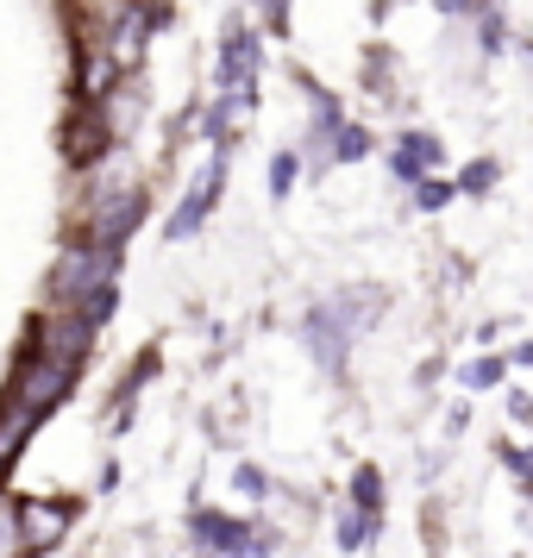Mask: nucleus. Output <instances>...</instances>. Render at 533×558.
Wrapping results in <instances>:
<instances>
[{"label": "nucleus", "mask_w": 533, "mask_h": 558, "mask_svg": "<svg viewBox=\"0 0 533 558\" xmlns=\"http://www.w3.org/2000/svg\"><path fill=\"white\" fill-rule=\"evenodd\" d=\"M113 257H120V245H76V252H63V264H57V277H51V289H57V302L63 307H82V295H95L101 282H113Z\"/></svg>", "instance_id": "nucleus-1"}, {"label": "nucleus", "mask_w": 533, "mask_h": 558, "mask_svg": "<svg viewBox=\"0 0 533 558\" xmlns=\"http://www.w3.org/2000/svg\"><path fill=\"white\" fill-rule=\"evenodd\" d=\"M157 20H163V13H157V7H145V0H126V13L113 20V32H107V63H113L120 76L145 63V45H152Z\"/></svg>", "instance_id": "nucleus-2"}, {"label": "nucleus", "mask_w": 533, "mask_h": 558, "mask_svg": "<svg viewBox=\"0 0 533 558\" xmlns=\"http://www.w3.org/2000/svg\"><path fill=\"white\" fill-rule=\"evenodd\" d=\"M70 377H76V364H70V357H45V352H38V364H32L26 377H20V389H13V408H26L32 421H38L45 408L63 402Z\"/></svg>", "instance_id": "nucleus-3"}, {"label": "nucleus", "mask_w": 533, "mask_h": 558, "mask_svg": "<svg viewBox=\"0 0 533 558\" xmlns=\"http://www.w3.org/2000/svg\"><path fill=\"white\" fill-rule=\"evenodd\" d=\"M364 314H371V302H352V307H314V314H307V339H314V357L339 371V364H346V345H352L346 332H352V320H364Z\"/></svg>", "instance_id": "nucleus-4"}, {"label": "nucleus", "mask_w": 533, "mask_h": 558, "mask_svg": "<svg viewBox=\"0 0 533 558\" xmlns=\"http://www.w3.org/2000/svg\"><path fill=\"white\" fill-rule=\"evenodd\" d=\"M257 82V38L245 32V20L227 26V45H220V88L227 95H252Z\"/></svg>", "instance_id": "nucleus-5"}, {"label": "nucleus", "mask_w": 533, "mask_h": 558, "mask_svg": "<svg viewBox=\"0 0 533 558\" xmlns=\"http://www.w3.org/2000/svg\"><path fill=\"white\" fill-rule=\"evenodd\" d=\"M13 527H20V539H26V546H38V553H45V546H57V539L70 533V502H45V496H38V502H20Z\"/></svg>", "instance_id": "nucleus-6"}, {"label": "nucleus", "mask_w": 533, "mask_h": 558, "mask_svg": "<svg viewBox=\"0 0 533 558\" xmlns=\"http://www.w3.org/2000/svg\"><path fill=\"white\" fill-rule=\"evenodd\" d=\"M107 145H113V126H107L101 113H82V120H70V132H63V151L76 157V163H101Z\"/></svg>", "instance_id": "nucleus-7"}, {"label": "nucleus", "mask_w": 533, "mask_h": 558, "mask_svg": "<svg viewBox=\"0 0 533 558\" xmlns=\"http://www.w3.org/2000/svg\"><path fill=\"white\" fill-rule=\"evenodd\" d=\"M214 195H220V157H214V163L202 170L195 195H189V202L177 207V220H170V239H189V232L202 227V220H207V207H214Z\"/></svg>", "instance_id": "nucleus-8"}, {"label": "nucleus", "mask_w": 533, "mask_h": 558, "mask_svg": "<svg viewBox=\"0 0 533 558\" xmlns=\"http://www.w3.org/2000/svg\"><path fill=\"white\" fill-rule=\"evenodd\" d=\"M88 320H82V314H70V320H51V327H45V357H70V364H76L82 352H88Z\"/></svg>", "instance_id": "nucleus-9"}, {"label": "nucleus", "mask_w": 533, "mask_h": 558, "mask_svg": "<svg viewBox=\"0 0 533 558\" xmlns=\"http://www.w3.org/2000/svg\"><path fill=\"white\" fill-rule=\"evenodd\" d=\"M427 163H439V138H427V132H408L402 145H396V177H421Z\"/></svg>", "instance_id": "nucleus-10"}, {"label": "nucleus", "mask_w": 533, "mask_h": 558, "mask_svg": "<svg viewBox=\"0 0 533 558\" xmlns=\"http://www.w3.org/2000/svg\"><path fill=\"white\" fill-rule=\"evenodd\" d=\"M26 427H32V414H26V408H7V421H0V464H7V458L20 452Z\"/></svg>", "instance_id": "nucleus-11"}, {"label": "nucleus", "mask_w": 533, "mask_h": 558, "mask_svg": "<svg viewBox=\"0 0 533 558\" xmlns=\"http://www.w3.org/2000/svg\"><path fill=\"white\" fill-rule=\"evenodd\" d=\"M332 132H339V145H332L339 163H358V157L371 151V132H364V126H332Z\"/></svg>", "instance_id": "nucleus-12"}, {"label": "nucleus", "mask_w": 533, "mask_h": 558, "mask_svg": "<svg viewBox=\"0 0 533 558\" xmlns=\"http://www.w3.org/2000/svg\"><path fill=\"white\" fill-rule=\"evenodd\" d=\"M414 202L427 207V214H433V207H446V202H452V182H439V177H414Z\"/></svg>", "instance_id": "nucleus-13"}, {"label": "nucleus", "mask_w": 533, "mask_h": 558, "mask_svg": "<svg viewBox=\"0 0 533 558\" xmlns=\"http://www.w3.org/2000/svg\"><path fill=\"white\" fill-rule=\"evenodd\" d=\"M477 32H483V51H502L508 38H502V13L496 7H483L477 0Z\"/></svg>", "instance_id": "nucleus-14"}, {"label": "nucleus", "mask_w": 533, "mask_h": 558, "mask_svg": "<svg viewBox=\"0 0 533 558\" xmlns=\"http://www.w3.org/2000/svg\"><path fill=\"white\" fill-rule=\"evenodd\" d=\"M364 539H371V508H364V514H352V521L339 527V546H346V553H358Z\"/></svg>", "instance_id": "nucleus-15"}, {"label": "nucleus", "mask_w": 533, "mask_h": 558, "mask_svg": "<svg viewBox=\"0 0 533 558\" xmlns=\"http://www.w3.org/2000/svg\"><path fill=\"white\" fill-rule=\"evenodd\" d=\"M489 182H496V163H471V170L458 177V189H471V195H483Z\"/></svg>", "instance_id": "nucleus-16"}, {"label": "nucleus", "mask_w": 533, "mask_h": 558, "mask_svg": "<svg viewBox=\"0 0 533 558\" xmlns=\"http://www.w3.org/2000/svg\"><path fill=\"white\" fill-rule=\"evenodd\" d=\"M20 553H26V539L13 527V514H0V558H20Z\"/></svg>", "instance_id": "nucleus-17"}, {"label": "nucleus", "mask_w": 533, "mask_h": 558, "mask_svg": "<svg viewBox=\"0 0 533 558\" xmlns=\"http://www.w3.org/2000/svg\"><path fill=\"white\" fill-rule=\"evenodd\" d=\"M289 182H295V157H289V151H277V157H270V189L282 195Z\"/></svg>", "instance_id": "nucleus-18"}, {"label": "nucleus", "mask_w": 533, "mask_h": 558, "mask_svg": "<svg viewBox=\"0 0 533 558\" xmlns=\"http://www.w3.org/2000/svg\"><path fill=\"white\" fill-rule=\"evenodd\" d=\"M257 13H264V20H270V32H282L289 26V0H252Z\"/></svg>", "instance_id": "nucleus-19"}, {"label": "nucleus", "mask_w": 533, "mask_h": 558, "mask_svg": "<svg viewBox=\"0 0 533 558\" xmlns=\"http://www.w3.org/2000/svg\"><path fill=\"white\" fill-rule=\"evenodd\" d=\"M496 377H502V364H471V371H464V389H489Z\"/></svg>", "instance_id": "nucleus-20"}, {"label": "nucleus", "mask_w": 533, "mask_h": 558, "mask_svg": "<svg viewBox=\"0 0 533 558\" xmlns=\"http://www.w3.org/2000/svg\"><path fill=\"white\" fill-rule=\"evenodd\" d=\"M358 508H377V471H358Z\"/></svg>", "instance_id": "nucleus-21"}, {"label": "nucleus", "mask_w": 533, "mask_h": 558, "mask_svg": "<svg viewBox=\"0 0 533 558\" xmlns=\"http://www.w3.org/2000/svg\"><path fill=\"white\" fill-rule=\"evenodd\" d=\"M239 489H245V496H264V471H252V464H245V471H239Z\"/></svg>", "instance_id": "nucleus-22"}, {"label": "nucleus", "mask_w": 533, "mask_h": 558, "mask_svg": "<svg viewBox=\"0 0 533 558\" xmlns=\"http://www.w3.org/2000/svg\"><path fill=\"white\" fill-rule=\"evenodd\" d=\"M439 13H477V0H439Z\"/></svg>", "instance_id": "nucleus-23"}]
</instances>
